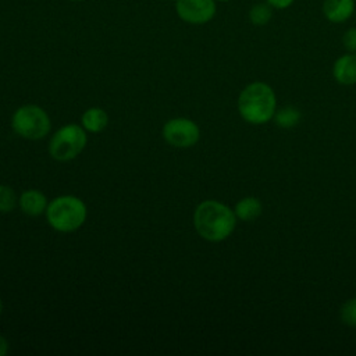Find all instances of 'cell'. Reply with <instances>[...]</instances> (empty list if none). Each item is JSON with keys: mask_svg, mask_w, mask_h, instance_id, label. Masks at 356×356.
Returning a JSON list of instances; mask_svg holds the SVG:
<instances>
[{"mask_svg": "<svg viewBox=\"0 0 356 356\" xmlns=\"http://www.w3.org/2000/svg\"><path fill=\"white\" fill-rule=\"evenodd\" d=\"M193 225L203 239L220 242L234 232L236 216L232 209L221 202L204 200L195 210Z\"/></svg>", "mask_w": 356, "mask_h": 356, "instance_id": "6da1fadb", "label": "cell"}, {"mask_svg": "<svg viewBox=\"0 0 356 356\" xmlns=\"http://www.w3.org/2000/svg\"><path fill=\"white\" fill-rule=\"evenodd\" d=\"M277 110V97L266 82H252L246 85L238 97V111L241 117L253 125H263L273 120Z\"/></svg>", "mask_w": 356, "mask_h": 356, "instance_id": "7a4b0ae2", "label": "cell"}, {"mask_svg": "<svg viewBox=\"0 0 356 356\" xmlns=\"http://www.w3.org/2000/svg\"><path fill=\"white\" fill-rule=\"evenodd\" d=\"M46 217L51 228L60 232H71L78 229L86 220L85 203L71 195L53 199L46 209Z\"/></svg>", "mask_w": 356, "mask_h": 356, "instance_id": "3957f363", "label": "cell"}, {"mask_svg": "<svg viewBox=\"0 0 356 356\" xmlns=\"http://www.w3.org/2000/svg\"><path fill=\"white\" fill-rule=\"evenodd\" d=\"M11 127L17 135L25 139L36 140L49 134L50 118L42 107L26 104L15 110L11 118Z\"/></svg>", "mask_w": 356, "mask_h": 356, "instance_id": "277c9868", "label": "cell"}, {"mask_svg": "<svg viewBox=\"0 0 356 356\" xmlns=\"http://www.w3.org/2000/svg\"><path fill=\"white\" fill-rule=\"evenodd\" d=\"M85 128L76 124H68L60 128L49 143V153L54 160L68 161L75 159L86 146Z\"/></svg>", "mask_w": 356, "mask_h": 356, "instance_id": "5b68a950", "label": "cell"}, {"mask_svg": "<svg viewBox=\"0 0 356 356\" xmlns=\"http://www.w3.org/2000/svg\"><path fill=\"white\" fill-rule=\"evenodd\" d=\"M163 136L175 147H191L199 140L200 129L189 118H172L164 124Z\"/></svg>", "mask_w": 356, "mask_h": 356, "instance_id": "8992f818", "label": "cell"}, {"mask_svg": "<svg viewBox=\"0 0 356 356\" xmlns=\"http://www.w3.org/2000/svg\"><path fill=\"white\" fill-rule=\"evenodd\" d=\"M178 17L189 24H206L216 14L214 0H177Z\"/></svg>", "mask_w": 356, "mask_h": 356, "instance_id": "52a82bcc", "label": "cell"}, {"mask_svg": "<svg viewBox=\"0 0 356 356\" xmlns=\"http://www.w3.org/2000/svg\"><path fill=\"white\" fill-rule=\"evenodd\" d=\"M332 75L341 85L356 83V53H348L337 58L332 65Z\"/></svg>", "mask_w": 356, "mask_h": 356, "instance_id": "ba28073f", "label": "cell"}, {"mask_svg": "<svg viewBox=\"0 0 356 356\" xmlns=\"http://www.w3.org/2000/svg\"><path fill=\"white\" fill-rule=\"evenodd\" d=\"M355 11V0H324L323 14L331 22L341 24L352 17Z\"/></svg>", "mask_w": 356, "mask_h": 356, "instance_id": "9c48e42d", "label": "cell"}, {"mask_svg": "<svg viewBox=\"0 0 356 356\" xmlns=\"http://www.w3.org/2000/svg\"><path fill=\"white\" fill-rule=\"evenodd\" d=\"M19 207L26 216L35 217L46 211L47 199L42 192L36 189H29L19 196Z\"/></svg>", "mask_w": 356, "mask_h": 356, "instance_id": "30bf717a", "label": "cell"}, {"mask_svg": "<svg viewBox=\"0 0 356 356\" xmlns=\"http://www.w3.org/2000/svg\"><path fill=\"white\" fill-rule=\"evenodd\" d=\"M261 211H263V204L254 196L242 197L241 200L236 202V204L234 207V213H235L236 218L246 221V222L253 221L257 217H260Z\"/></svg>", "mask_w": 356, "mask_h": 356, "instance_id": "8fae6325", "label": "cell"}, {"mask_svg": "<svg viewBox=\"0 0 356 356\" xmlns=\"http://www.w3.org/2000/svg\"><path fill=\"white\" fill-rule=\"evenodd\" d=\"M82 127L89 132H100L107 127L108 117L107 113L100 107L88 108L81 117Z\"/></svg>", "mask_w": 356, "mask_h": 356, "instance_id": "7c38bea8", "label": "cell"}, {"mask_svg": "<svg viewBox=\"0 0 356 356\" xmlns=\"http://www.w3.org/2000/svg\"><path fill=\"white\" fill-rule=\"evenodd\" d=\"M300 118H302V113L295 106H284L281 108H277L273 117L275 124L281 128H293L295 125L299 124Z\"/></svg>", "mask_w": 356, "mask_h": 356, "instance_id": "4fadbf2b", "label": "cell"}, {"mask_svg": "<svg viewBox=\"0 0 356 356\" xmlns=\"http://www.w3.org/2000/svg\"><path fill=\"white\" fill-rule=\"evenodd\" d=\"M273 17V10L268 3H259L254 4L249 11V19L253 25L261 26L266 25Z\"/></svg>", "mask_w": 356, "mask_h": 356, "instance_id": "5bb4252c", "label": "cell"}, {"mask_svg": "<svg viewBox=\"0 0 356 356\" xmlns=\"http://www.w3.org/2000/svg\"><path fill=\"white\" fill-rule=\"evenodd\" d=\"M17 204L14 191L7 185H0V213H10Z\"/></svg>", "mask_w": 356, "mask_h": 356, "instance_id": "9a60e30c", "label": "cell"}, {"mask_svg": "<svg viewBox=\"0 0 356 356\" xmlns=\"http://www.w3.org/2000/svg\"><path fill=\"white\" fill-rule=\"evenodd\" d=\"M339 317L343 324L356 328V298H352L342 305L339 310Z\"/></svg>", "mask_w": 356, "mask_h": 356, "instance_id": "2e32d148", "label": "cell"}, {"mask_svg": "<svg viewBox=\"0 0 356 356\" xmlns=\"http://www.w3.org/2000/svg\"><path fill=\"white\" fill-rule=\"evenodd\" d=\"M342 43L349 53H356V28H349L343 33Z\"/></svg>", "mask_w": 356, "mask_h": 356, "instance_id": "e0dca14e", "label": "cell"}, {"mask_svg": "<svg viewBox=\"0 0 356 356\" xmlns=\"http://www.w3.org/2000/svg\"><path fill=\"white\" fill-rule=\"evenodd\" d=\"M267 3H268L271 7H274V8L284 10V8L289 7V6L293 3V0H267Z\"/></svg>", "mask_w": 356, "mask_h": 356, "instance_id": "ac0fdd59", "label": "cell"}, {"mask_svg": "<svg viewBox=\"0 0 356 356\" xmlns=\"http://www.w3.org/2000/svg\"><path fill=\"white\" fill-rule=\"evenodd\" d=\"M7 352H8V342L3 335H0V356L6 355Z\"/></svg>", "mask_w": 356, "mask_h": 356, "instance_id": "d6986e66", "label": "cell"}, {"mask_svg": "<svg viewBox=\"0 0 356 356\" xmlns=\"http://www.w3.org/2000/svg\"><path fill=\"white\" fill-rule=\"evenodd\" d=\"M1 309H3V305H1V299H0V313H1Z\"/></svg>", "mask_w": 356, "mask_h": 356, "instance_id": "ffe728a7", "label": "cell"}, {"mask_svg": "<svg viewBox=\"0 0 356 356\" xmlns=\"http://www.w3.org/2000/svg\"><path fill=\"white\" fill-rule=\"evenodd\" d=\"M220 1H228V0H220Z\"/></svg>", "mask_w": 356, "mask_h": 356, "instance_id": "44dd1931", "label": "cell"}, {"mask_svg": "<svg viewBox=\"0 0 356 356\" xmlns=\"http://www.w3.org/2000/svg\"><path fill=\"white\" fill-rule=\"evenodd\" d=\"M74 1H78V0H74Z\"/></svg>", "mask_w": 356, "mask_h": 356, "instance_id": "7402d4cb", "label": "cell"}, {"mask_svg": "<svg viewBox=\"0 0 356 356\" xmlns=\"http://www.w3.org/2000/svg\"><path fill=\"white\" fill-rule=\"evenodd\" d=\"M175 1H177V0H175Z\"/></svg>", "mask_w": 356, "mask_h": 356, "instance_id": "603a6c76", "label": "cell"}]
</instances>
